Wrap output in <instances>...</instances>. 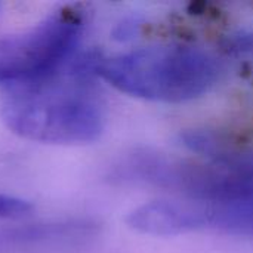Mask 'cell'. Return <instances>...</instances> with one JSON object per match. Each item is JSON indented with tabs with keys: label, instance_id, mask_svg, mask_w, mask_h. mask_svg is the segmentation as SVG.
<instances>
[{
	"label": "cell",
	"instance_id": "5b68a950",
	"mask_svg": "<svg viewBox=\"0 0 253 253\" xmlns=\"http://www.w3.org/2000/svg\"><path fill=\"white\" fill-rule=\"evenodd\" d=\"M98 224L89 219H67L28 224L0 231V251L25 249L36 246L80 243L95 237Z\"/></svg>",
	"mask_w": 253,
	"mask_h": 253
},
{
	"label": "cell",
	"instance_id": "277c9868",
	"mask_svg": "<svg viewBox=\"0 0 253 253\" xmlns=\"http://www.w3.org/2000/svg\"><path fill=\"white\" fill-rule=\"evenodd\" d=\"M86 25L84 9L62 6L34 27L0 39V83L37 84L65 67Z\"/></svg>",
	"mask_w": 253,
	"mask_h": 253
},
{
	"label": "cell",
	"instance_id": "3957f363",
	"mask_svg": "<svg viewBox=\"0 0 253 253\" xmlns=\"http://www.w3.org/2000/svg\"><path fill=\"white\" fill-rule=\"evenodd\" d=\"M222 74L218 58L197 46L169 43L95 59V76L147 101L181 104L209 93Z\"/></svg>",
	"mask_w": 253,
	"mask_h": 253
},
{
	"label": "cell",
	"instance_id": "7a4b0ae2",
	"mask_svg": "<svg viewBox=\"0 0 253 253\" xmlns=\"http://www.w3.org/2000/svg\"><path fill=\"white\" fill-rule=\"evenodd\" d=\"M110 182L148 185L205 205H225L253 197V151L225 154L211 151L188 160L151 150H135L108 170Z\"/></svg>",
	"mask_w": 253,
	"mask_h": 253
},
{
	"label": "cell",
	"instance_id": "6da1fadb",
	"mask_svg": "<svg viewBox=\"0 0 253 253\" xmlns=\"http://www.w3.org/2000/svg\"><path fill=\"white\" fill-rule=\"evenodd\" d=\"M92 71L84 58H74L70 83L47 79L15 93L1 107L3 123L12 133L42 144L95 142L105 129V111L89 86Z\"/></svg>",
	"mask_w": 253,
	"mask_h": 253
},
{
	"label": "cell",
	"instance_id": "8992f818",
	"mask_svg": "<svg viewBox=\"0 0 253 253\" xmlns=\"http://www.w3.org/2000/svg\"><path fill=\"white\" fill-rule=\"evenodd\" d=\"M31 211H33V206L28 200L0 193V218L16 219V218H22L28 215Z\"/></svg>",
	"mask_w": 253,
	"mask_h": 253
}]
</instances>
